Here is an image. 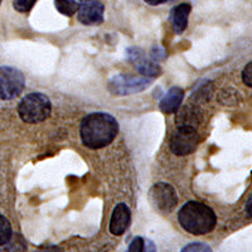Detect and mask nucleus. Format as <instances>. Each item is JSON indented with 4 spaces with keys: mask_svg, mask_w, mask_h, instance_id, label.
Returning a JSON list of instances; mask_svg holds the SVG:
<instances>
[{
    "mask_svg": "<svg viewBox=\"0 0 252 252\" xmlns=\"http://www.w3.org/2000/svg\"><path fill=\"white\" fill-rule=\"evenodd\" d=\"M150 58H152L153 61H155V62H160V61H164L166 58V53L165 51H164V48H161V47L159 46H154L153 47L152 52H150Z\"/></svg>",
    "mask_w": 252,
    "mask_h": 252,
    "instance_id": "18",
    "label": "nucleus"
},
{
    "mask_svg": "<svg viewBox=\"0 0 252 252\" xmlns=\"http://www.w3.org/2000/svg\"><path fill=\"white\" fill-rule=\"evenodd\" d=\"M13 229L12 224L8 220V218L0 215V246H4L12 240Z\"/></svg>",
    "mask_w": 252,
    "mask_h": 252,
    "instance_id": "15",
    "label": "nucleus"
},
{
    "mask_svg": "<svg viewBox=\"0 0 252 252\" xmlns=\"http://www.w3.org/2000/svg\"><path fill=\"white\" fill-rule=\"evenodd\" d=\"M130 218H131V212H130L129 207L126 206L125 203H119L118 206L115 207L109 224V229L111 235H124L130 223Z\"/></svg>",
    "mask_w": 252,
    "mask_h": 252,
    "instance_id": "10",
    "label": "nucleus"
},
{
    "mask_svg": "<svg viewBox=\"0 0 252 252\" xmlns=\"http://www.w3.org/2000/svg\"><path fill=\"white\" fill-rule=\"evenodd\" d=\"M126 57L141 76L155 78L161 75V68L158 62L153 61L141 48L130 47L126 49Z\"/></svg>",
    "mask_w": 252,
    "mask_h": 252,
    "instance_id": "8",
    "label": "nucleus"
},
{
    "mask_svg": "<svg viewBox=\"0 0 252 252\" xmlns=\"http://www.w3.org/2000/svg\"><path fill=\"white\" fill-rule=\"evenodd\" d=\"M251 202H252V198L250 197L249 202H247V204H246V212H247V216H249V217H251Z\"/></svg>",
    "mask_w": 252,
    "mask_h": 252,
    "instance_id": "23",
    "label": "nucleus"
},
{
    "mask_svg": "<svg viewBox=\"0 0 252 252\" xmlns=\"http://www.w3.org/2000/svg\"><path fill=\"white\" fill-rule=\"evenodd\" d=\"M0 4H1V0H0Z\"/></svg>",
    "mask_w": 252,
    "mask_h": 252,
    "instance_id": "25",
    "label": "nucleus"
},
{
    "mask_svg": "<svg viewBox=\"0 0 252 252\" xmlns=\"http://www.w3.org/2000/svg\"><path fill=\"white\" fill-rule=\"evenodd\" d=\"M177 118H175V125L177 127H190V129H198V126L202 121V111L197 105H186L177 110Z\"/></svg>",
    "mask_w": 252,
    "mask_h": 252,
    "instance_id": "11",
    "label": "nucleus"
},
{
    "mask_svg": "<svg viewBox=\"0 0 252 252\" xmlns=\"http://www.w3.org/2000/svg\"><path fill=\"white\" fill-rule=\"evenodd\" d=\"M148 5H152V6H157V5H160V4L166 3V1H174V0H144Z\"/></svg>",
    "mask_w": 252,
    "mask_h": 252,
    "instance_id": "21",
    "label": "nucleus"
},
{
    "mask_svg": "<svg viewBox=\"0 0 252 252\" xmlns=\"http://www.w3.org/2000/svg\"><path fill=\"white\" fill-rule=\"evenodd\" d=\"M242 81L247 87H252V63L246 64L245 69L242 71Z\"/></svg>",
    "mask_w": 252,
    "mask_h": 252,
    "instance_id": "20",
    "label": "nucleus"
},
{
    "mask_svg": "<svg viewBox=\"0 0 252 252\" xmlns=\"http://www.w3.org/2000/svg\"><path fill=\"white\" fill-rule=\"evenodd\" d=\"M38 0H13V8L19 13L31 12Z\"/></svg>",
    "mask_w": 252,
    "mask_h": 252,
    "instance_id": "16",
    "label": "nucleus"
},
{
    "mask_svg": "<svg viewBox=\"0 0 252 252\" xmlns=\"http://www.w3.org/2000/svg\"><path fill=\"white\" fill-rule=\"evenodd\" d=\"M154 78L150 77H136L131 75H115L110 78L107 83V89L111 94L116 96H127L138 92L144 91L153 83Z\"/></svg>",
    "mask_w": 252,
    "mask_h": 252,
    "instance_id": "4",
    "label": "nucleus"
},
{
    "mask_svg": "<svg viewBox=\"0 0 252 252\" xmlns=\"http://www.w3.org/2000/svg\"><path fill=\"white\" fill-rule=\"evenodd\" d=\"M82 1H89V0H82Z\"/></svg>",
    "mask_w": 252,
    "mask_h": 252,
    "instance_id": "24",
    "label": "nucleus"
},
{
    "mask_svg": "<svg viewBox=\"0 0 252 252\" xmlns=\"http://www.w3.org/2000/svg\"><path fill=\"white\" fill-rule=\"evenodd\" d=\"M182 251L186 252V251H211V247L208 245L203 244V242H193V244L188 245V246L183 247Z\"/></svg>",
    "mask_w": 252,
    "mask_h": 252,
    "instance_id": "19",
    "label": "nucleus"
},
{
    "mask_svg": "<svg viewBox=\"0 0 252 252\" xmlns=\"http://www.w3.org/2000/svg\"><path fill=\"white\" fill-rule=\"evenodd\" d=\"M55 6L61 14L71 18L77 13L80 4L76 0H55Z\"/></svg>",
    "mask_w": 252,
    "mask_h": 252,
    "instance_id": "14",
    "label": "nucleus"
},
{
    "mask_svg": "<svg viewBox=\"0 0 252 252\" xmlns=\"http://www.w3.org/2000/svg\"><path fill=\"white\" fill-rule=\"evenodd\" d=\"M119 132V123L106 112H94L83 119L80 126L82 144L89 149H102L115 140Z\"/></svg>",
    "mask_w": 252,
    "mask_h": 252,
    "instance_id": "1",
    "label": "nucleus"
},
{
    "mask_svg": "<svg viewBox=\"0 0 252 252\" xmlns=\"http://www.w3.org/2000/svg\"><path fill=\"white\" fill-rule=\"evenodd\" d=\"M184 100V90L181 87H172L169 91L163 94L160 103H159V109L164 114H174L177 110L181 107L182 102Z\"/></svg>",
    "mask_w": 252,
    "mask_h": 252,
    "instance_id": "12",
    "label": "nucleus"
},
{
    "mask_svg": "<svg viewBox=\"0 0 252 252\" xmlns=\"http://www.w3.org/2000/svg\"><path fill=\"white\" fill-rule=\"evenodd\" d=\"M192 6L189 3H182L174 6L170 12V22L175 33L181 34L188 27L189 14H190Z\"/></svg>",
    "mask_w": 252,
    "mask_h": 252,
    "instance_id": "13",
    "label": "nucleus"
},
{
    "mask_svg": "<svg viewBox=\"0 0 252 252\" xmlns=\"http://www.w3.org/2000/svg\"><path fill=\"white\" fill-rule=\"evenodd\" d=\"M178 222L184 231L192 235H207L212 232L217 224L215 211L207 204L189 201L178 212Z\"/></svg>",
    "mask_w": 252,
    "mask_h": 252,
    "instance_id": "2",
    "label": "nucleus"
},
{
    "mask_svg": "<svg viewBox=\"0 0 252 252\" xmlns=\"http://www.w3.org/2000/svg\"><path fill=\"white\" fill-rule=\"evenodd\" d=\"M144 251H157V249H155L154 244H153L152 241L146 240L144 242Z\"/></svg>",
    "mask_w": 252,
    "mask_h": 252,
    "instance_id": "22",
    "label": "nucleus"
},
{
    "mask_svg": "<svg viewBox=\"0 0 252 252\" xmlns=\"http://www.w3.org/2000/svg\"><path fill=\"white\" fill-rule=\"evenodd\" d=\"M52 103L44 94H28L18 103V114L24 123L37 124L51 116Z\"/></svg>",
    "mask_w": 252,
    "mask_h": 252,
    "instance_id": "3",
    "label": "nucleus"
},
{
    "mask_svg": "<svg viewBox=\"0 0 252 252\" xmlns=\"http://www.w3.org/2000/svg\"><path fill=\"white\" fill-rule=\"evenodd\" d=\"M26 87V78L14 67H0V100H13L18 97Z\"/></svg>",
    "mask_w": 252,
    "mask_h": 252,
    "instance_id": "6",
    "label": "nucleus"
},
{
    "mask_svg": "<svg viewBox=\"0 0 252 252\" xmlns=\"http://www.w3.org/2000/svg\"><path fill=\"white\" fill-rule=\"evenodd\" d=\"M105 5L100 0H89L80 4L77 10V19L83 26H100L103 23Z\"/></svg>",
    "mask_w": 252,
    "mask_h": 252,
    "instance_id": "9",
    "label": "nucleus"
},
{
    "mask_svg": "<svg viewBox=\"0 0 252 252\" xmlns=\"http://www.w3.org/2000/svg\"><path fill=\"white\" fill-rule=\"evenodd\" d=\"M149 203L155 211L168 215L178 204V194L174 187L168 183H157L150 188L148 194Z\"/></svg>",
    "mask_w": 252,
    "mask_h": 252,
    "instance_id": "5",
    "label": "nucleus"
},
{
    "mask_svg": "<svg viewBox=\"0 0 252 252\" xmlns=\"http://www.w3.org/2000/svg\"><path fill=\"white\" fill-rule=\"evenodd\" d=\"M144 242H145V240H144L143 237H140V236L135 237L134 240L130 242L129 247H127V251H129V252H141V251H144Z\"/></svg>",
    "mask_w": 252,
    "mask_h": 252,
    "instance_id": "17",
    "label": "nucleus"
},
{
    "mask_svg": "<svg viewBox=\"0 0 252 252\" xmlns=\"http://www.w3.org/2000/svg\"><path fill=\"white\" fill-rule=\"evenodd\" d=\"M199 144V134L197 129L190 127H177L170 136L169 148L172 153L178 157L192 154Z\"/></svg>",
    "mask_w": 252,
    "mask_h": 252,
    "instance_id": "7",
    "label": "nucleus"
}]
</instances>
